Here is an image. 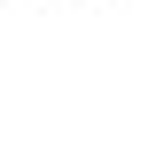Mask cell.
Returning <instances> with one entry per match:
<instances>
[{
  "label": "cell",
  "mask_w": 148,
  "mask_h": 148,
  "mask_svg": "<svg viewBox=\"0 0 148 148\" xmlns=\"http://www.w3.org/2000/svg\"><path fill=\"white\" fill-rule=\"evenodd\" d=\"M101 8H133V0H101Z\"/></svg>",
  "instance_id": "cell-1"
}]
</instances>
